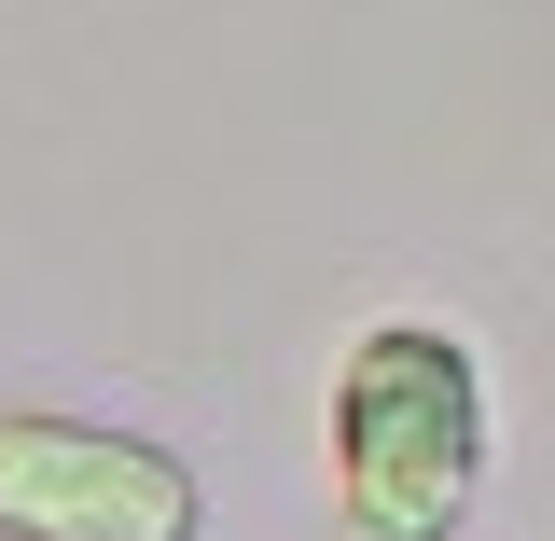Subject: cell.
<instances>
[{
    "label": "cell",
    "mask_w": 555,
    "mask_h": 541,
    "mask_svg": "<svg viewBox=\"0 0 555 541\" xmlns=\"http://www.w3.org/2000/svg\"><path fill=\"white\" fill-rule=\"evenodd\" d=\"M208 486L181 445L112 430V416H0V541H195Z\"/></svg>",
    "instance_id": "2"
},
{
    "label": "cell",
    "mask_w": 555,
    "mask_h": 541,
    "mask_svg": "<svg viewBox=\"0 0 555 541\" xmlns=\"http://www.w3.org/2000/svg\"><path fill=\"white\" fill-rule=\"evenodd\" d=\"M486 486V361L459 320H361L334 361L347 541H459Z\"/></svg>",
    "instance_id": "1"
}]
</instances>
